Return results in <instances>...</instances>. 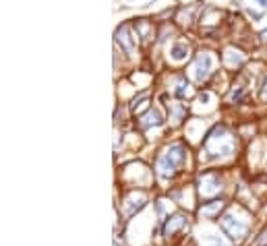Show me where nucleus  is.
<instances>
[{"mask_svg": "<svg viewBox=\"0 0 267 246\" xmlns=\"http://www.w3.org/2000/svg\"><path fill=\"white\" fill-rule=\"evenodd\" d=\"M170 58L174 62H183L189 58V44L187 42H174L170 46Z\"/></svg>", "mask_w": 267, "mask_h": 246, "instance_id": "obj_7", "label": "nucleus"}, {"mask_svg": "<svg viewBox=\"0 0 267 246\" xmlns=\"http://www.w3.org/2000/svg\"><path fill=\"white\" fill-rule=\"evenodd\" d=\"M261 98H263V102H267V74H265L263 85H261Z\"/></svg>", "mask_w": 267, "mask_h": 246, "instance_id": "obj_13", "label": "nucleus"}, {"mask_svg": "<svg viewBox=\"0 0 267 246\" xmlns=\"http://www.w3.org/2000/svg\"><path fill=\"white\" fill-rule=\"evenodd\" d=\"M205 242H207L209 246H226V242H224L220 236H211V234L205 236Z\"/></svg>", "mask_w": 267, "mask_h": 246, "instance_id": "obj_12", "label": "nucleus"}, {"mask_svg": "<svg viewBox=\"0 0 267 246\" xmlns=\"http://www.w3.org/2000/svg\"><path fill=\"white\" fill-rule=\"evenodd\" d=\"M226 62H228V64H232V66H236V64H242V56H240V52L228 50V52H226Z\"/></svg>", "mask_w": 267, "mask_h": 246, "instance_id": "obj_11", "label": "nucleus"}, {"mask_svg": "<svg viewBox=\"0 0 267 246\" xmlns=\"http://www.w3.org/2000/svg\"><path fill=\"white\" fill-rule=\"evenodd\" d=\"M185 157H187V153H185V147H183L181 143H174V145H170L168 149H164L162 155L157 157V163H155L157 176L170 178V176L176 172V168L183 166Z\"/></svg>", "mask_w": 267, "mask_h": 246, "instance_id": "obj_1", "label": "nucleus"}, {"mask_svg": "<svg viewBox=\"0 0 267 246\" xmlns=\"http://www.w3.org/2000/svg\"><path fill=\"white\" fill-rule=\"evenodd\" d=\"M224 201H211V203H203L201 207H199V215L203 217V219H213L216 215H220V211L224 209Z\"/></svg>", "mask_w": 267, "mask_h": 246, "instance_id": "obj_6", "label": "nucleus"}, {"mask_svg": "<svg viewBox=\"0 0 267 246\" xmlns=\"http://www.w3.org/2000/svg\"><path fill=\"white\" fill-rule=\"evenodd\" d=\"M162 122H164V116H162L155 108H149L147 114H143V116L139 118V124H141L143 128H147V126H159Z\"/></svg>", "mask_w": 267, "mask_h": 246, "instance_id": "obj_9", "label": "nucleus"}, {"mask_svg": "<svg viewBox=\"0 0 267 246\" xmlns=\"http://www.w3.org/2000/svg\"><path fill=\"white\" fill-rule=\"evenodd\" d=\"M116 42H120L122 48H124L129 54H133L135 44H133V40H131V33H129V25H127V23H122V25L116 29Z\"/></svg>", "mask_w": 267, "mask_h": 246, "instance_id": "obj_8", "label": "nucleus"}, {"mask_svg": "<svg viewBox=\"0 0 267 246\" xmlns=\"http://www.w3.org/2000/svg\"><path fill=\"white\" fill-rule=\"evenodd\" d=\"M135 29L143 40H149V31H151V23L147 19H137L135 21Z\"/></svg>", "mask_w": 267, "mask_h": 246, "instance_id": "obj_10", "label": "nucleus"}, {"mask_svg": "<svg viewBox=\"0 0 267 246\" xmlns=\"http://www.w3.org/2000/svg\"><path fill=\"white\" fill-rule=\"evenodd\" d=\"M220 225H222L224 234L230 236L234 242H242L244 236L248 234V223H244V221H240L236 217H230V215H224L222 221H220Z\"/></svg>", "mask_w": 267, "mask_h": 246, "instance_id": "obj_2", "label": "nucleus"}, {"mask_svg": "<svg viewBox=\"0 0 267 246\" xmlns=\"http://www.w3.org/2000/svg\"><path fill=\"white\" fill-rule=\"evenodd\" d=\"M261 40H263V42H267V29H265V31H261Z\"/></svg>", "mask_w": 267, "mask_h": 246, "instance_id": "obj_14", "label": "nucleus"}, {"mask_svg": "<svg viewBox=\"0 0 267 246\" xmlns=\"http://www.w3.org/2000/svg\"><path fill=\"white\" fill-rule=\"evenodd\" d=\"M222 191V180L216 172H205L199 176V193L203 197H213Z\"/></svg>", "mask_w": 267, "mask_h": 246, "instance_id": "obj_4", "label": "nucleus"}, {"mask_svg": "<svg viewBox=\"0 0 267 246\" xmlns=\"http://www.w3.org/2000/svg\"><path fill=\"white\" fill-rule=\"evenodd\" d=\"M185 225H187V217L181 215V213H176V215L168 217V221L164 223V236H166V238H172L178 230H183Z\"/></svg>", "mask_w": 267, "mask_h": 246, "instance_id": "obj_5", "label": "nucleus"}, {"mask_svg": "<svg viewBox=\"0 0 267 246\" xmlns=\"http://www.w3.org/2000/svg\"><path fill=\"white\" fill-rule=\"evenodd\" d=\"M257 3H259V5H261V7H263V9H265V7H267V0H257Z\"/></svg>", "mask_w": 267, "mask_h": 246, "instance_id": "obj_15", "label": "nucleus"}, {"mask_svg": "<svg viewBox=\"0 0 267 246\" xmlns=\"http://www.w3.org/2000/svg\"><path fill=\"white\" fill-rule=\"evenodd\" d=\"M211 64H213V58H211L209 52H199V54L195 56V62H193V77H195L197 83H201L203 79L209 77Z\"/></svg>", "mask_w": 267, "mask_h": 246, "instance_id": "obj_3", "label": "nucleus"}]
</instances>
